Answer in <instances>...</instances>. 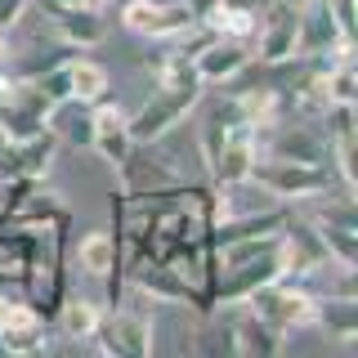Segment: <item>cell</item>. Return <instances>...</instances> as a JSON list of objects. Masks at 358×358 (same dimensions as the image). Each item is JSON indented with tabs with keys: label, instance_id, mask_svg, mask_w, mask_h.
Segmentation results:
<instances>
[{
	"label": "cell",
	"instance_id": "5",
	"mask_svg": "<svg viewBox=\"0 0 358 358\" xmlns=\"http://www.w3.org/2000/svg\"><path fill=\"white\" fill-rule=\"evenodd\" d=\"M251 179H255V184H260L273 201L327 197V188H331V166H327V162H278V157H264V162H255Z\"/></svg>",
	"mask_w": 358,
	"mask_h": 358
},
{
	"label": "cell",
	"instance_id": "17",
	"mask_svg": "<svg viewBox=\"0 0 358 358\" xmlns=\"http://www.w3.org/2000/svg\"><path fill=\"white\" fill-rule=\"evenodd\" d=\"M318 327L327 336H336V341H345V345L358 341V300H354V291L318 296Z\"/></svg>",
	"mask_w": 358,
	"mask_h": 358
},
{
	"label": "cell",
	"instance_id": "1",
	"mask_svg": "<svg viewBox=\"0 0 358 358\" xmlns=\"http://www.w3.org/2000/svg\"><path fill=\"white\" fill-rule=\"evenodd\" d=\"M152 327H157V322H152L148 296H143V291H134V296L121 291L117 305L103 309V322H99V331H94V341H90V345H99L103 354H117V358H148L152 345H157L152 341Z\"/></svg>",
	"mask_w": 358,
	"mask_h": 358
},
{
	"label": "cell",
	"instance_id": "10",
	"mask_svg": "<svg viewBox=\"0 0 358 358\" xmlns=\"http://www.w3.org/2000/svg\"><path fill=\"white\" fill-rule=\"evenodd\" d=\"M251 41H238V36H206L193 50V67L201 76V85H229L233 76H242L251 67Z\"/></svg>",
	"mask_w": 358,
	"mask_h": 358
},
{
	"label": "cell",
	"instance_id": "12",
	"mask_svg": "<svg viewBox=\"0 0 358 358\" xmlns=\"http://www.w3.org/2000/svg\"><path fill=\"white\" fill-rule=\"evenodd\" d=\"M36 5L50 14L63 45H72V50H94V45L108 36V18H103V9H94V5H59V0H36Z\"/></svg>",
	"mask_w": 358,
	"mask_h": 358
},
{
	"label": "cell",
	"instance_id": "20",
	"mask_svg": "<svg viewBox=\"0 0 358 358\" xmlns=\"http://www.w3.org/2000/svg\"><path fill=\"white\" fill-rule=\"evenodd\" d=\"M193 350L197 354H238L233 350V331H229V322H201L197 336H193Z\"/></svg>",
	"mask_w": 358,
	"mask_h": 358
},
{
	"label": "cell",
	"instance_id": "21",
	"mask_svg": "<svg viewBox=\"0 0 358 358\" xmlns=\"http://www.w3.org/2000/svg\"><path fill=\"white\" fill-rule=\"evenodd\" d=\"M14 175H18V143L0 126V179H14Z\"/></svg>",
	"mask_w": 358,
	"mask_h": 358
},
{
	"label": "cell",
	"instance_id": "14",
	"mask_svg": "<svg viewBox=\"0 0 358 358\" xmlns=\"http://www.w3.org/2000/svg\"><path fill=\"white\" fill-rule=\"evenodd\" d=\"M229 331H233V350H238V354H251V358L282 354L287 350V336L273 331L264 318H255V313L246 309V300H238V313L229 318Z\"/></svg>",
	"mask_w": 358,
	"mask_h": 358
},
{
	"label": "cell",
	"instance_id": "26",
	"mask_svg": "<svg viewBox=\"0 0 358 358\" xmlns=\"http://www.w3.org/2000/svg\"><path fill=\"white\" fill-rule=\"evenodd\" d=\"M59 5H94V9H103L108 0H59Z\"/></svg>",
	"mask_w": 358,
	"mask_h": 358
},
{
	"label": "cell",
	"instance_id": "27",
	"mask_svg": "<svg viewBox=\"0 0 358 358\" xmlns=\"http://www.w3.org/2000/svg\"><path fill=\"white\" fill-rule=\"evenodd\" d=\"M0 354H5V350H0Z\"/></svg>",
	"mask_w": 358,
	"mask_h": 358
},
{
	"label": "cell",
	"instance_id": "23",
	"mask_svg": "<svg viewBox=\"0 0 358 358\" xmlns=\"http://www.w3.org/2000/svg\"><path fill=\"white\" fill-rule=\"evenodd\" d=\"M331 5V14H336V22H341V31L354 41V31H358V18H354V0H327Z\"/></svg>",
	"mask_w": 358,
	"mask_h": 358
},
{
	"label": "cell",
	"instance_id": "22",
	"mask_svg": "<svg viewBox=\"0 0 358 358\" xmlns=\"http://www.w3.org/2000/svg\"><path fill=\"white\" fill-rule=\"evenodd\" d=\"M27 9H31V0H0V31H14Z\"/></svg>",
	"mask_w": 358,
	"mask_h": 358
},
{
	"label": "cell",
	"instance_id": "4",
	"mask_svg": "<svg viewBox=\"0 0 358 358\" xmlns=\"http://www.w3.org/2000/svg\"><path fill=\"white\" fill-rule=\"evenodd\" d=\"M121 27L139 41L175 45L197 27V14L184 0H121Z\"/></svg>",
	"mask_w": 358,
	"mask_h": 358
},
{
	"label": "cell",
	"instance_id": "7",
	"mask_svg": "<svg viewBox=\"0 0 358 358\" xmlns=\"http://www.w3.org/2000/svg\"><path fill=\"white\" fill-rule=\"evenodd\" d=\"M296 31H300V5L264 0L260 18H255V36H251V59L264 67L296 59Z\"/></svg>",
	"mask_w": 358,
	"mask_h": 358
},
{
	"label": "cell",
	"instance_id": "6",
	"mask_svg": "<svg viewBox=\"0 0 358 358\" xmlns=\"http://www.w3.org/2000/svg\"><path fill=\"white\" fill-rule=\"evenodd\" d=\"M121 282L134 287V291H143L148 300H175V305H193V309L206 313L201 287L179 264H171V260H134L126 273H121Z\"/></svg>",
	"mask_w": 358,
	"mask_h": 358
},
{
	"label": "cell",
	"instance_id": "9",
	"mask_svg": "<svg viewBox=\"0 0 358 358\" xmlns=\"http://www.w3.org/2000/svg\"><path fill=\"white\" fill-rule=\"evenodd\" d=\"M354 50V41L341 31L327 0H305L300 5V31H296V54L300 59H331V54Z\"/></svg>",
	"mask_w": 358,
	"mask_h": 358
},
{
	"label": "cell",
	"instance_id": "24",
	"mask_svg": "<svg viewBox=\"0 0 358 358\" xmlns=\"http://www.w3.org/2000/svg\"><path fill=\"white\" fill-rule=\"evenodd\" d=\"M224 9H246V14H260L264 9V0H220Z\"/></svg>",
	"mask_w": 358,
	"mask_h": 358
},
{
	"label": "cell",
	"instance_id": "18",
	"mask_svg": "<svg viewBox=\"0 0 358 358\" xmlns=\"http://www.w3.org/2000/svg\"><path fill=\"white\" fill-rule=\"evenodd\" d=\"M54 157H59V134H54V130L31 134V139L18 143V175L45 179V171L54 166Z\"/></svg>",
	"mask_w": 358,
	"mask_h": 358
},
{
	"label": "cell",
	"instance_id": "16",
	"mask_svg": "<svg viewBox=\"0 0 358 358\" xmlns=\"http://www.w3.org/2000/svg\"><path fill=\"white\" fill-rule=\"evenodd\" d=\"M63 81H67V99H76V103H94V99L108 94V67H99L94 59H85V54H67L63 63Z\"/></svg>",
	"mask_w": 358,
	"mask_h": 358
},
{
	"label": "cell",
	"instance_id": "13",
	"mask_svg": "<svg viewBox=\"0 0 358 358\" xmlns=\"http://www.w3.org/2000/svg\"><path fill=\"white\" fill-rule=\"evenodd\" d=\"M50 345V313H41L27 296L14 300L9 322L0 327V350L5 354H36Z\"/></svg>",
	"mask_w": 358,
	"mask_h": 358
},
{
	"label": "cell",
	"instance_id": "25",
	"mask_svg": "<svg viewBox=\"0 0 358 358\" xmlns=\"http://www.w3.org/2000/svg\"><path fill=\"white\" fill-rule=\"evenodd\" d=\"M184 5H188V9H193V14L201 18V14H206V9H210V5H215V0H184Z\"/></svg>",
	"mask_w": 358,
	"mask_h": 358
},
{
	"label": "cell",
	"instance_id": "2",
	"mask_svg": "<svg viewBox=\"0 0 358 358\" xmlns=\"http://www.w3.org/2000/svg\"><path fill=\"white\" fill-rule=\"evenodd\" d=\"M201 94H206V85H197V81H162L148 99H143L139 112H130L134 143H162L179 121L193 117V108L201 103Z\"/></svg>",
	"mask_w": 358,
	"mask_h": 358
},
{
	"label": "cell",
	"instance_id": "19",
	"mask_svg": "<svg viewBox=\"0 0 358 358\" xmlns=\"http://www.w3.org/2000/svg\"><path fill=\"white\" fill-rule=\"evenodd\" d=\"M322 246H327V260H336L341 268H358V229L350 224H327V220H313Z\"/></svg>",
	"mask_w": 358,
	"mask_h": 358
},
{
	"label": "cell",
	"instance_id": "15",
	"mask_svg": "<svg viewBox=\"0 0 358 358\" xmlns=\"http://www.w3.org/2000/svg\"><path fill=\"white\" fill-rule=\"evenodd\" d=\"M99 322H103V305H94V300L85 296H72V300H59V309L50 313V327H59L67 341H94Z\"/></svg>",
	"mask_w": 358,
	"mask_h": 358
},
{
	"label": "cell",
	"instance_id": "3",
	"mask_svg": "<svg viewBox=\"0 0 358 358\" xmlns=\"http://www.w3.org/2000/svg\"><path fill=\"white\" fill-rule=\"evenodd\" d=\"M246 309H251L255 318H264L268 327L282 331V336L318 327V296H313L309 287H300V282H287V278L255 287L251 296H246Z\"/></svg>",
	"mask_w": 358,
	"mask_h": 358
},
{
	"label": "cell",
	"instance_id": "8",
	"mask_svg": "<svg viewBox=\"0 0 358 358\" xmlns=\"http://www.w3.org/2000/svg\"><path fill=\"white\" fill-rule=\"evenodd\" d=\"M90 148L103 157L108 166H121L134 148H139L134 134H130V112L112 99V90H108L103 99L90 103Z\"/></svg>",
	"mask_w": 358,
	"mask_h": 358
},
{
	"label": "cell",
	"instance_id": "11",
	"mask_svg": "<svg viewBox=\"0 0 358 358\" xmlns=\"http://www.w3.org/2000/svg\"><path fill=\"white\" fill-rule=\"evenodd\" d=\"M76 264H81L85 278H94V282H108L112 296L108 305H117L126 282H121V251H117V233L108 229H90L81 242H76Z\"/></svg>",
	"mask_w": 358,
	"mask_h": 358
}]
</instances>
